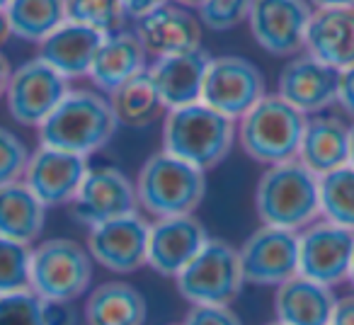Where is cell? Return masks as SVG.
<instances>
[{"instance_id":"obj_27","label":"cell","mask_w":354,"mask_h":325,"mask_svg":"<svg viewBox=\"0 0 354 325\" xmlns=\"http://www.w3.org/2000/svg\"><path fill=\"white\" fill-rule=\"evenodd\" d=\"M109 107H112L119 127L141 129L156 122L165 109V104H162L146 68L109 95Z\"/></svg>"},{"instance_id":"obj_14","label":"cell","mask_w":354,"mask_h":325,"mask_svg":"<svg viewBox=\"0 0 354 325\" xmlns=\"http://www.w3.org/2000/svg\"><path fill=\"white\" fill-rule=\"evenodd\" d=\"M148 231L151 223L138 212L112 219L90 228L88 252L93 262L117 275H131L148 260Z\"/></svg>"},{"instance_id":"obj_47","label":"cell","mask_w":354,"mask_h":325,"mask_svg":"<svg viewBox=\"0 0 354 325\" xmlns=\"http://www.w3.org/2000/svg\"><path fill=\"white\" fill-rule=\"evenodd\" d=\"M267 325H281L279 320H272V323H267Z\"/></svg>"},{"instance_id":"obj_6","label":"cell","mask_w":354,"mask_h":325,"mask_svg":"<svg viewBox=\"0 0 354 325\" xmlns=\"http://www.w3.org/2000/svg\"><path fill=\"white\" fill-rule=\"evenodd\" d=\"M93 284V257L71 238H51L32 248L30 291L49 304H71Z\"/></svg>"},{"instance_id":"obj_20","label":"cell","mask_w":354,"mask_h":325,"mask_svg":"<svg viewBox=\"0 0 354 325\" xmlns=\"http://www.w3.org/2000/svg\"><path fill=\"white\" fill-rule=\"evenodd\" d=\"M104 37L107 35H102V32L66 20L59 30H54L41 41L37 59L51 66L66 80L80 78V75L90 73V66H93Z\"/></svg>"},{"instance_id":"obj_45","label":"cell","mask_w":354,"mask_h":325,"mask_svg":"<svg viewBox=\"0 0 354 325\" xmlns=\"http://www.w3.org/2000/svg\"><path fill=\"white\" fill-rule=\"evenodd\" d=\"M347 281L352 284V289H354V260H352V270H349V277H347Z\"/></svg>"},{"instance_id":"obj_3","label":"cell","mask_w":354,"mask_h":325,"mask_svg":"<svg viewBox=\"0 0 354 325\" xmlns=\"http://www.w3.org/2000/svg\"><path fill=\"white\" fill-rule=\"evenodd\" d=\"M236 143V122L204 102L170 109L162 122V151L202 173L216 168Z\"/></svg>"},{"instance_id":"obj_1","label":"cell","mask_w":354,"mask_h":325,"mask_svg":"<svg viewBox=\"0 0 354 325\" xmlns=\"http://www.w3.org/2000/svg\"><path fill=\"white\" fill-rule=\"evenodd\" d=\"M255 212L262 226L306 231L320 216V178L299 160L272 165L257 183Z\"/></svg>"},{"instance_id":"obj_33","label":"cell","mask_w":354,"mask_h":325,"mask_svg":"<svg viewBox=\"0 0 354 325\" xmlns=\"http://www.w3.org/2000/svg\"><path fill=\"white\" fill-rule=\"evenodd\" d=\"M30 156L32 153L27 151V146L17 133L0 127V187L20 183L25 178Z\"/></svg>"},{"instance_id":"obj_22","label":"cell","mask_w":354,"mask_h":325,"mask_svg":"<svg viewBox=\"0 0 354 325\" xmlns=\"http://www.w3.org/2000/svg\"><path fill=\"white\" fill-rule=\"evenodd\" d=\"M296 160L323 178L349 162V127L337 117H313L306 122Z\"/></svg>"},{"instance_id":"obj_38","label":"cell","mask_w":354,"mask_h":325,"mask_svg":"<svg viewBox=\"0 0 354 325\" xmlns=\"http://www.w3.org/2000/svg\"><path fill=\"white\" fill-rule=\"evenodd\" d=\"M330 325H354V294L337 299L333 313V323Z\"/></svg>"},{"instance_id":"obj_39","label":"cell","mask_w":354,"mask_h":325,"mask_svg":"<svg viewBox=\"0 0 354 325\" xmlns=\"http://www.w3.org/2000/svg\"><path fill=\"white\" fill-rule=\"evenodd\" d=\"M122 6H124V10L131 12L133 17H143L156 10V8L165 6V0H122Z\"/></svg>"},{"instance_id":"obj_35","label":"cell","mask_w":354,"mask_h":325,"mask_svg":"<svg viewBox=\"0 0 354 325\" xmlns=\"http://www.w3.org/2000/svg\"><path fill=\"white\" fill-rule=\"evenodd\" d=\"M183 325H243L231 306H192Z\"/></svg>"},{"instance_id":"obj_31","label":"cell","mask_w":354,"mask_h":325,"mask_svg":"<svg viewBox=\"0 0 354 325\" xmlns=\"http://www.w3.org/2000/svg\"><path fill=\"white\" fill-rule=\"evenodd\" d=\"M122 0H66V20L112 35L124 20Z\"/></svg>"},{"instance_id":"obj_46","label":"cell","mask_w":354,"mask_h":325,"mask_svg":"<svg viewBox=\"0 0 354 325\" xmlns=\"http://www.w3.org/2000/svg\"><path fill=\"white\" fill-rule=\"evenodd\" d=\"M8 3H10V0H0V10H6V8H8Z\"/></svg>"},{"instance_id":"obj_26","label":"cell","mask_w":354,"mask_h":325,"mask_svg":"<svg viewBox=\"0 0 354 325\" xmlns=\"http://www.w3.org/2000/svg\"><path fill=\"white\" fill-rule=\"evenodd\" d=\"M46 223V207L25 183L0 187V236L32 245Z\"/></svg>"},{"instance_id":"obj_21","label":"cell","mask_w":354,"mask_h":325,"mask_svg":"<svg viewBox=\"0 0 354 325\" xmlns=\"http://www.w3.org/2000/svg\"><path fill=\"white\" fill-rule=\"evenodd\" d=\"M306 54L335 71L354 66V8L318 10L306 32Z\"/></svg>"},{"instance_id":"obj_25","label":"cell","mask_w":354,"mask_h":325,"mask_svg":"<svg viewBox=\"0 0 354 325\" xmlns=\"http://www.w3.org/2000/svg\"><path fill=\"white\" fill-rule=\"evenodd\" d=\"M148 306L143 294L127 281H104L85 301L88 325H143Z\"/></svg>"},{"instance_id":"obj_43","label":"cell","mask_w":354,"mask_h":325,"mask_svg":"<svg viewBox=\"0 0 354 325\" xmlns=\"http://www.w3.org/2000/svg\"><path fill=\"white\" fill-rule=\"evenodd\" d=\"M349 168H354V124L349 127Z\"/></svg>"},{"instance_id":"obj_28","label":"cell","mask_w":354,"mask_h":325,"mask_svg":"<svg viewBox=\"0 0 354 325\" xmlns=\"http://www.w3.org/2000/svg\"><path fill=\"white\" fill-rule=\"evenodd\" d=\"M6 17L12 35L41 44L66 22V0H10Z\"/></svg>"},{"instance_id":"obj_17","label":"cell","mask_w":354,"mask_h":325,"mask_svg":"<svg viewBox=\"0 0 354 325\" xmlns=\"http://www.w3.org/2000/svg\"><path fill=\"white\" fill-rule=\"evenodd\" d=\"M337 83L339 71L306 54L284 66L279 73L277 95L301 114H318L337 102Z\"/></svg>"},{"instance_id":"obj_11","label":"cell","mask_w":354,"mask_h":325,"mask_svg":"<svg viewBox=\"0 0 354 325\" xmlns=\"http://www.w3.org/2000/svg\"><path fill=\"white\" fill-rule=\"evenodd\" d=\"M354 260V233L320 221L299 236V275L323 286L347 281Z\"/></svg>"},{"instance_id":"obj_48","label":"cell","mask_w":354,"mask_h":325,"mask_svg":"<svg viewBox=\"0 0 354 325\" xmlns=\"http://www.w3.org/2000/svg\"><path fill=\"white\" fill-rule=\"evenodd\" d=\"M167 325H183V323H167Z\"/></svg>"},{"instance_id":"obj_16","label":"cell","mask_w":354,"mask_h":325,"mask_svg":"<svg viewBox=\"0 0 354 325\" xmlns=\"http://www.w3.org/2000/svg\"><path fill=\"white\" fill-rule=\"evenodd\" d=\"M209 241V233L197 216L156 219L148 231L146 265L162 277L175 279Z\"/></svg>"},{"instance_id":"obj_12","label":"cell","mask_w":354,"mask_h":325,"mask_svg":"<svg viewBox=\"0 0 354 325\" xmlns=\"http://www.w3.org/2000/svg\"><path fill=\"white\" fill-rule=\"evenodd\" d=\"M313 8L308 0H252L248 22L255 41L272 56H294L306 46Z\"/></svg>"},{"instance_id":"obj_5","label":"cell","mask_w":354,"mask_h":325,"mask_svg":"<svg viewBox=\"0 0 354 325\" xmlns=\"http://www.w3.org/2000/svg\"><path fill=\"white\" fill-rule=\"evenodd\" d=\"M306 114L291 107L279 95H265L238 122L236 136L248 158L265 165L296 160L306 131Z\"/></svg>"},{"instance_id":"obj_15","label":"cell","mask_w":354,"mask_h":325,"mask_svg":"<svg viewBox=\"0 0 354 325\" xmlns=\"http://www.w3.org/2000/svg\"><path fill=\"white\" fill-rule=\"evenodd\" d=\"M88 158L59 148L39 146L30 156L22 183L44 207L71 204L88 175Z\"/></svg>"},{"instance_id":"obj_36","label":"cell","mask_w":354,"mask_h":325,"mask_svg":"<svg viewBox=\"0 0 354 325\" xmlns=\"http://www.w3.org/2000/svg\"><path fill=\"white\" fill-rule=\"evenodd\" d=\"M337 102L342 109L354 117V66L352 68L339 71V83H337Z\"/></svg>"},{"instance_id":"obj_2","label":"cell","mask_w":354,"mask_h":325,"mask_svg":"<svg viewBox=\"0 0 354 325\" xmlns=\"http://www.w3.org/2000/svg\"><path fill=\"white\" fill-rule=\"evenodd\" d=\"M117 129L109 100L93 90H71L39 127V146L88 158L107 146Z\"/></svg>"},{"instance_id":"obj_44","label":"cell","mask_w":354,"mask_h":325,"mask_svg":"<svg viewBox=\"0 0 354 325\" xmlns=\"http://www.w3.org/2000/svg\"><path fill=\"white\" fill-rule=\"evenodd\" d=\"M177 3H183V6H187V8H199L204 0H177Z\"/></svg>"},{"instance_id":"obj_40","label":"cell","mask_w":354,"mask_h":325,"mask_svg":"<svg viewBox=\"0 0 354 325\" xmlns=\"http://www.w3.org/2000/svg\"><path fill=\"white\" fill-rule=\"evenodd\" d=\"M10 75H12L10 64H8V59H6V56L0 54V98H3V95H6L8 83H10Z\"/></svg>"},{"instance_id":"obj_29","label":"cell","mask_w":354,"mask_h":325,"mask_svg":"<svg viewBox=\"0 0 354 325\" xmlns=\"http://www.w3.org/2000/svg\"><path fill=\"white\" fill-rule=\"evenodd\" d=\"M320 216L354 233V168L344 165L320 178Z\"/></svg>"},{"instance_id":"obj_32","label":"cell","mask_w":354,"mask_h":325,"mask_svg":"<svg viewBox=\"0 0 354 325\" xmlns=\"http://www.w3.org/2000/svg\"><path fill=\"white\" fill-rule=\"evenodd\" d=\"M0 325H49L44 301L32 291L0 296Z\"/></svg>"},{"instance_id":"obj_30","label":"cell","mask_w":354,"mask_h":325,"mask_svg":"<svg viewBox=\"0 0 354 325\" xmlns=\"http://www.w3.org/2000/svg\"><path fill=\"white\" fill-rule=\"evenodd\" d=\"M32 248L0 236V296L30 291Z\"/></svg>"},{"instance_id":"obj_9","label":"cell","mask_w":354,"mask_h":325,"mask_svg":"<svg viewBox=\"0 0 354 325\" xmlns=\"http://www.w3.org/2000/svg\"><path fill=\"white\" fill-rule=\"evenodd\" d=\"M68 93V80L64 75L44 61L32 59L12 71L6 90L8 112L22 127L39 129Z\"/></svg>"},{"instance_id":"obj_41","label":"cell","mask_w":354,"mask_h":325,"mask_svg":"<svg viewBox=\"0 0 354 325\" xmlns=\"http://www.w3.org/2000/svg\"><path fill=\"white\" fill-rule=\"evenodd\" d=\"M318 10H333V8H354V0H308Z\"/></svg>"},{"instance_id":"obj_34","label":"cell","mask_w":354,"mask_h":325,"mask_svg":"<svg viewBox=\"0 0 354 325\" xmlns=\"http://www.w3.org/2000/svg\"><path fill=\"white\" fill-rule=\"evenodd\" d=\"M252 0H204L199 6V20L209 30L226 32L248 20Z\"/></svg>"},{"instance_id":"obj_4","label":"cell","mask_w":354,"mask_h":325,"mask_svg":"<svg viewBox=\"0 0 354 325\" xmlns=\"http://www.w3.org/2000/svg\"><path fill=\"white\" fill-rule=\"evenodd\" d=\"M207 178L199 168L172 158L170 153H153L141 165L136 180L138 204L151 216H192L204 202Z\"/></svg>"},{"instance_id":"obj_10","label":"cell","mask_w":354,"mask_h":325,"mask_svg":"<svg viewBox=\"0 0 354 325\" xmlns=\"http://www.w3.org/2000/svg\"><path fill=\"white\" fill-rule=\"evenodd\" d=\"M243 279L257 286H281L299 275V233L262 226L243 243Z\"/></svg>"},{"instance_id":"obj_8","label":"cell","mask_w":354,"mask_h":325,"mask_svg":"<svg viewBox=\"0 0 354 325\" xmlns=\"http://www.w3.org/2000/svg\"><path fill=\"white\" fill-rule=\"evenodd\" d=\"M265 95V75L252 61L243 56L212 59L204 78L202 102L214 112L231 122H241Z\"/></svg>"},{"instance_id":"obj_37","label":"cell","mask_w":354,"mask_h":325,"mask_svg":"<svg viewBox=\"0 0 354 325\" xmlns=\"http://www.w3.org/2000/svg\"><path fill=\"white\" fill-rule=\"evenodd\" d=\"M44 306H46V320H49V325H73L75 323V315L68 304H49V301H44Z\"/></svg>"},{"instance_id":"obj_23","label":"cell","mask_w":354,"mask_h":325,"mask_svg":"<svg viewBox=\"0 0 354 325\" xmlns=\"http://www.w3.org/2000/svg\"><path fill=\"white\" fill-rule=\"evenodd\" d=\"M335 304L337 299L330 286L301 275L277 286L274 294V313L281 325H330Z\"/></svg>"},{"instance_id":"obj_42","label":"cell","mask_w":354,"mask_h":325,"mask_svg":"<svg viewBox=\"0 0 354 325\" xmlns=\"http://www.w3.org/2000/svg\"><path fill=\"white\" fill-rule=\"evenodd\" d=\"M10 25H8V17H6V10H0V46L6 44L8 37H10Z\"/></svg>"},{"instance_id":"obj_19","label":"cell","mask_w":354,"mask_h":325,"mask_svg":"<svg viewBox=\"0 0 354 325\" xmlns=\"http://www.w3.org/2000/svg\"><path fill=\"white\" fill-rule=\"evenodd\" d=\"M136 37L146 46L148 54L156 59L172 54H185V51L202 49V22L192 12L177 6H160L148 15L138 17Z\"/></svg>"},{"instance_id":"obj_24","label":"cell","mask_w":354,"mask_h":325,"mask_svg":"<svg viewBox=\"0 0 354 325\" xmlns=\"http://www.w3.org/2000/svg\"><path fill=\"white\" fill-rule=\"evenodd\" d=\"M146 46L141 44L136 35L131 32H119V35H107L90 66V80L95 88L112 95L117 88H122L127 80L146 71Z\"/></svg>"},{"instance_id":"obj_13","label":"cell","mask_w":354,"mask_h":325,"mask_svg":"<svg viewBox=\"0 0 354 325\" xmlns=\"http://www.w3.org/2000/svg\"><path fill=\"white\" fill-rule=\"evenodd\" d=\"M138 209L136 185L117 168H90L71 202V216L88 228Z\"/></svg>"},{"instance_id":"obj_7","label":"cell","mask_w":354,"mask_h":325,"mask_svg":"<svg viewBox=\"0 0 354 325\" xmlns=\"http://www.w3.org/2000/svg\"><path fill=\"white\" fill-rule=\"evenodd\" d=\"M175 284L192 306H231L245 284L241 255L231 243L209 238L199 255L175 277Z\"/></svg>"},{"instance_id":"obj_18","label":"cell","mask_w":354,"mask_h":325,"mask_svg":"<svg viewBox=\"0 0 354 325\" xmlns=\"http://www.w3.org/2000/svg\"><path fill=\"white\" fill-rule=\"evenodd\" d=\"M209 64H212V56L204 49L156 59V64L148 68V75L167 112L202 102V88Z\"/></svg>"}]
</instances>
